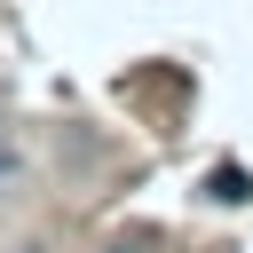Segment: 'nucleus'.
Instances as JSON below:
<instances>
[{"label": "nucleus", "instance_id": "1", "mask_svg": "<svg viewBox=\"0 0 253 253\" xmlns=\"http://www.w3.org/2000/svg\"><path fill=\"white\" fill-rule=\"evenodd\" d=\"M206 198H213V206H245V198H253V182H245V166H229V158H221V166L206 174Z\"/></svg>", "mask_w": 253, "mask_h": 253}, {"label": "nucleus", "instance_id": "2", "mask_svg": "<svg viewBox=\"0 0 253 253\" xmlns=\"http://www.w3.org/2000/svg\"><path fill=\"white\" fill-rule=\"evenodd\" d=\"M111 253H142V245H111Z\"/></svg>", "mask_w": 253, "mask_h": 253}, {"label": "nucleus", "instance_id": "3", "mask_svg": "<svg viewBox=\"0 0 253 253\" xmlns=\"http://www.w3.org/2000/svg\"><path fill=\"white\" fill-rule=\"evenodd\" d=\"M16 253H40V245H16Z\"/></svg>", "mask_w": 253, "mask_h": 253}]
</instances>
